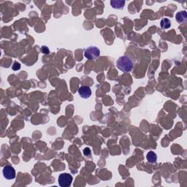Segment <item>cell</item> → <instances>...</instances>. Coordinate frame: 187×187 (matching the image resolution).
<instances>
[{"label":"cell","instance_id":"cell-1","mask_svg":"<svg viewBox=\"0 0 187 187\" xmlns=\"http://www.w3.org/2000/svg\"><path fill=\"white\" fill-rule=\"evenodd\" d=\"M116 66L123 72H129L133 68V62L129 56H123L117 60Z\"/></svg>","mask_w":187,"mask_h":187},{"label":"cell","instance_id":"cell-2","mask_svg":"<svg viewBox=\"0 0 187 187\" xmlns=\"http://www.w3.org/2000/svg\"><path fill=\"white\" fill-rule=\"evenodd\" d=\"M100 55V51L95 46L88 47L84 51V56L86 58L89 60H94L98 58Z\"/></svg>","mask_w":187,"mask_h":187},{"label":"cell","instance_id":"cell-3","mask_svg":"<svg viewBox=\"0 0 187 187\" xmlns=\"http://www.w3.org/2000/svg\"><path fill=\"white\" fill-rule=\"evenodd\" d=\"M72 180H73V178L69 173H62L58 176V184L62 187L70 186V185L72 184Z\"/></svg>","mask_w":187,"mask_h":187},{"label":"cell","instance_id":"cell-4","mask_svg":"<svg viewBox=\"0 0 187 187\" xmlns=\"http://www.w3.org/2000/svg\"><path fill=\"white\" fill-rule=\"evenodd\" d=\"M3 175L6 179L12 180L15 178V170L13 167L7 165L3 168Z\"/></svg>","mask_w":187,"mask_h":187},{"label":"cell","instance_id":"cell-5","mask_svg":"<svg viewBox=\"0 0 187 187\" xmlns=\"http://www.w3.org/2000/svg\"><path fill=\"white\" fill-rule=\"evenodd\" d=\"M78 94L83 99H88L92 96V90L87 85H82L78 89Z\"/></svg>","mask_w":187,"mask_h":187},{"label":"cell","instance_id":"cell-6","mask_svg":"<svg viewBox=\"0 0 187 187\" xmlns=\"http://www.w3.org/2000/svg\"><path fill=\"white\" fill-rule=\"evenodd\" d=\"M176 21H178V23L179 24H183L185 23L187 20V13L185 10L183 11H181L177 12V14L175 15Z\"/></svg>","mask_w":187,"mask_h":187},{"label":"cell","instance_id":"cell-7","mask_svg":"<svg viewBox=\"0 0 187 187\" xmlns=\"http://www.w3.org/2000/svg\"><path fill=\"white\" fill-rule=\"evenodd\" d=\"M110 5H111L113 8L122 9L124 8V5H125V1H122V0H112V1H110Z\"/></svg>","mask_w":187,"mask_h":187},{"label":"cell","instance_id":"cell-8","mask_svg":"<svg viewBox=\"0 0 187 187\" xmlns=\"http://www.w3.org/2000/svg\"><path fill=\"white\" fill-rule=\"evenodd\" d=\"M146 158L148 162L150 163H155L156 160H157V156H156V154H155L154 151H149L147 154Z\"/></svg>","mask_w":187,"mask_h":187},{"label":"cell","instance_id":"cell-9","mask_svg":"<svg viewBox=\"0 0 187 187\" xmlns=\"http://www.w3.org/2000/svg\"><path fill=\"white\" fill-rule=\"evenodd\" d=\"M160 26L163 29H167L171 26V21L168 18L162 19L161 22H160Z\"/></svg>","mask_w":187,"mask_h":187},{"label":"cell","instance_id":"cell-10","mask_svg":"<svg viewBox=\"0 0 187 187\" xmlns=\"http://www.w3.org/2000/svg\"><path fill=\"white\" fill-rule=\"evenodd\" d=\"M20 68H21L20 64L17 62H14V65L12 66V69H13L14 71H17V70H18V69H20Z\"/></svg>","mask_w":187,"mask_h":187},{"label":"cell","instance_id":"cell-11","mask_svg":"<svg viewBox=\"0 0 187 187\" xmlns=\"http://www.w3.org/2000/svg\"><path fill=\"white\" fill-rule=\"evenodd\" d=\"M41 51H42V53H44V54H48V53H50V51L48 49V48L46 47V46H42V48H41Z\"/></svg>","mask_w":187,"mask_h":187},{"label":"cell","instance_id":"cell-12","mask_svg":"<svg viewBox=\"0 0 187 187\" xmlns=\"http://www.w3.org/2000/svg\"><path fill=\"white\" fill-rule=\"evenodd\" d=\"M83 153H84V155H85V156H91V150L88 148H85L83 150Z\"/></svg>","mask_w":187,"mask_h":187}]
</instances>
